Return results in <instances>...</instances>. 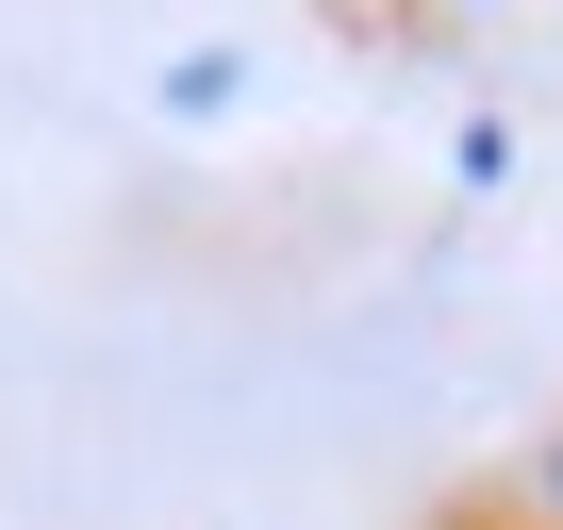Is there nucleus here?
<instances>
[{
	"instance_id": "obj_1",
	"label": "nucleus",
	"mask_w": 563,
	"mask_h": 530,
	"mask_svg": "<svg viewBox=\"0 0 563 530\" xmlns=\"http://www.w3.org/2000/svg\"><path fill=\"white\" fill-rule=\"evenodd\" d=\"M514 514H530V530H563V431L530 448V481H514Z\"/></svg>"
},
{
	"instance_id": "obj_2",
	"label": "nucleus",
	"mask_w": 563,
	"mask_h": 530,
	"mask_svg": "<svg viewBox=\"0 0 563 530\" xmlns=\"http://www.w3.org/2000/svg\"><path fill=\"white\" fill-rule=\"evenodd\" d=\"M431 530H530V514H514V481H481V497H448Z\"/></svg>"
}]
</instances>
